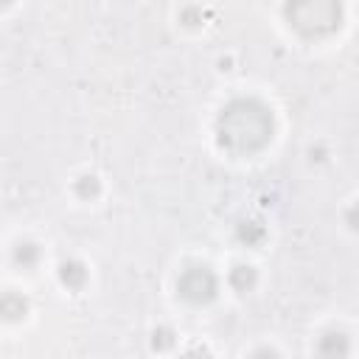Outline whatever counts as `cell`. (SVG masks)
Listing matches in <instances>:
<instances>
[{"instance_id":"6da1fadb","label":"cell","mask_w":359,"mask_h":359,"mask_svg":"<svg viewBox=\"0 0 359 359\" xmlns=\"http://www.w3.org/2000/svg\"><path fill=\"white\" fill-rule=\"evenodd\" d=\"M269 132H272V118L255 101L230 104L219 121L222 143H227L230 149H238V151H252V149L264 146Z\"/></svg>"},{"instance_id":"7a4b0ae2","label":"cell","mask_w":359,"mask_h":359,"mask_svg":"<svg viewBox=\"0 0 359 359\" xmlns=\"http://www.w3.org/2000/svg\"><path fill=\"white\" fill-rule=\"evenodd\" d=\"M180 292H182V297H188V300H194V303H202V300L213 297V292H216V278H213L210 269H205V266H191V269H185L182 278H180Z\"/></svg>"},{"instance_id":"3957f363","label":"cell","mask_w":359,"mask_h":359,"mask_svg":"<svg viewBox=\"0 0 359 359\" xmlns=\"http://www.w3.org/2000/svg\"><path fill=\"white\" fill-rule=\"evenodd\" d=\"M252 359H278V356H275L272 351H258V353H255Z\"/></svg>"},{"instance_id":"277c9868","label":"cell","mask_w":359,"mask_h":359,"mask_svg":"<svg viewBox=\"0 0 359 359\" xmlns=\"http://www.w3.org/2000/svg\"><path fill=\"white\" fill-rule=\"evenodd\" d=\"M182 359H208V353H202V351H194V353H185Z\"/></svg>"}]
</instances>
